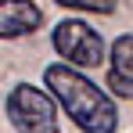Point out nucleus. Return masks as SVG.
I'll return each instance as SVG.
<instances>
[{
	"label": "nucleus",
	"mask_w": 133,
	"mask_h": 133,
	"mask_svg": "<svg viewBox=\"0 0 133 133\" xmlns=\"http://www.w3.org/2000/svg\"><path fill=\"white\" fill-rule=\"evenodd\" d=\"M108 87L119 97L133 101V32L119 36L111 43V58H108Z\"/></svg>",
	"instance_id": "5"
},
{
	"label": "nucleus",
	"mask_w": 133,
	"mask_h": 133,
	"mask_svg": "<svg viewBox=\"0 0 133 133\" xmlns=\"http://www.w3.org/2000/svg\"><path fill=\"white\" fill-rule=\"evenodd\" d=\"M54 50L65 58L68 68H94L104 61V40L94 25L79 18H65L54 29Z\"/></svg>",
	"instance_id": "3"
},
{
	"label": "nucleus",
	"mask_w": 133,
	"mask_h": 133,
	"mask_svg": "<svg viewBox=\"0 0 133 133\" xmlns=\"http://www.w3.org/2000/svg\"><path fill=\"white\" fill-rule=\"evenodd\" d=\"M7 119L18 133H58V108L47 90L32 83H18L7 94Z\"/></svg>",
	"instance_id": "2"
},
{
	"label": "nucleus",
	"mask_w": 133,
	"mask_h": 133,
	"mask_svg": "<svg viewBox=\"0 0 133 133\" xmlns=\"http://www.w3.org/2000/svg\"><path fill=\"white\" fill-rule=\"evenodd\" d=\"M61 7H76V11H97V15H111L115 0H58Z\"/></svg>",
	"instance_id": "6"
},
{
	"label": "nucleus",
	"mask_w": 133,
	"mask_h": 133,
	"mask_svg": "<svg viewBox=\"0 0 133 133\" xmlns=\"http://www.w3.org/2000/svg\"><path fill=\"white\" fill-rule=\"evenodd\" d=\"M43 22V11L32 0H0V40H18L36 32Z\"/></svg>",
	"instance_id": "4"
},
{
	"label": "nucleus",
	"mask_w": 133,
	"mask_h": 133,
	"mask_svg": "<svg viewBox=\"0 0 133 133\" xmlns=\"http://www.w3.org/2000/svg\"><path fill=\"white\" fill-rule=\"evenodd\" d=\"M43 83L50 90V97L65 108V115L83 133H115V126H119L115 101L101 87H94V79H87L79 68L47 65Z\"/></svg>",
	"instance_id": "1"
}]
</instances>
